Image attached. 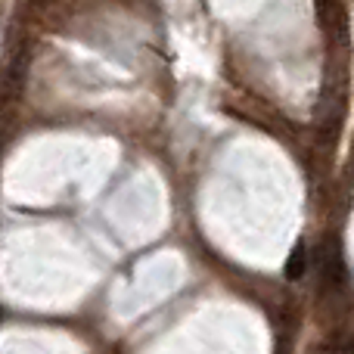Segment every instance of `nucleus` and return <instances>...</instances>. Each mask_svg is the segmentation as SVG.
Listing matches in <instances>:
<instances>
[{
    "label": "nucleus",
    "instance_id": "obj_1",
    "mask_svg": "<svg viewBox=\"0 0 354 354\" xmlns=\"http://www.w3.org/2000/svg\"><path fill=\"white\" fill-rule=\"evenodd\" d=\"M324 274L330 283H345V258L339 239H330L324 249Z\"/></svg>",
    "mask_w": 354,
    "mask_h": 354
},
{
    "label": "nucleus",
    "instance_id": "obj_2",
    "mask_svg": "<svg viewBox=\"0 0 354 354\" xmlns=\"http://www.w3.org/2000/svg\"><path fill=\"white\" fill-rule=\"evenodd\" d=\"M305 268H308V245H305V239H299L295 249L289 252L283 274H286V280H301V277H305Z\"/></svg>",
    "mask_w": 354,
    "mask_h": 354
}]
</instances>
